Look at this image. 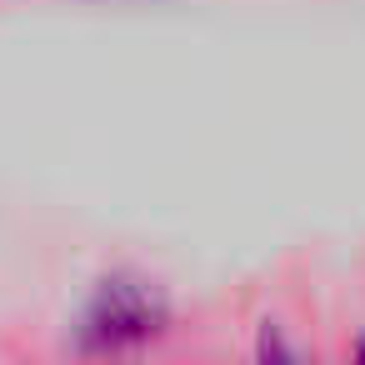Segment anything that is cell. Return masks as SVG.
Listing matches in <instances>:
<instances>
[{
    "mask_svg": "<svg viewBox=\"0 0 365 365\" xmlns=\"http://www.w3.org/2000/svg\"><path fill=\"white\" fill-rule=\"evenodd\" d=\"M355 355H365V340H360V345H355Z\"/></svg>",
    "mask_w": 365,
    "mask_h": 365,
    "instance_id": "7a4b0ae2",
    "label": "cell"
},
{
    "mask_svg": "<svg viewBox=\"0 0 365 365\" xmlns=\"http://www.w3.org/2000/svg\"><path fill=\"white\" fill-rule=\"evenodd\" d=\"M165 330V300L155 285L145 280H130V275H110L91 310H86V325H81V345L86 350H135V345H150L155 335Z\"/></svg>",
    "mask_w": 365,
    "mask_h": 365,
    "instance_id": "6da1fadb",
    "label": "cell"
}]
</instances>
